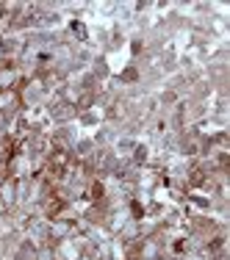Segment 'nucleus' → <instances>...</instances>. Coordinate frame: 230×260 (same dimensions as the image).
I'll list each match as a JSON object with an SVG mask.
<instances>
[{
	"label": "nucleus",
	"instance_id": "f257e3e1",
	"mask_svg": "<svg viewBox=\"0 0 230 260\" xmlns=\"http://www.w3.org/2000/svg\"><path fill=\"white\" fill-rule=\"evenodd\" d=\"M3 202H6V205H11V202H14V183H6L3 185Z\"/></svg>",
	"mask_w": 230,
	"mask_h": 260
}]
</instances>
